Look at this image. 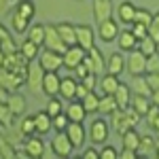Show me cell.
<instances>
[{"label":"cell","instance_id":"obj_52","mask_svg":"<svg viewBox=\"0 0 159 159\" xmlns=\"http://www.w3.org/2000/svg\"><path fill=\"white\" fill-rule=\"evenodd\" d=\"M136 157H138V153L132 151V148H123V151H119V159H136Z\"/></svg>","mask_w":159,"mask_h":159},{"label":"cell","instance_id":"obj_21","mask_svg":"<svg viewBox=\"0 0 159 159\" xmlns=\"http://www.w3.org/2000/svg\"><path fill=\"white\" fill-rule=\"evenodd\" d=\"M76 85H79L76 76H66V79H61V83H60V93H57V96H60L61 100H74Z\"/></svg>","mask_w":159,"mask_h":159},{"label":"cell","instance_id":"obj_50","mask_svg":"<svg viewBox=\"0 0 159 159\" xmlns=\"http://www.w3.org/2000/svg\"><path fill=\"white\" fill-rule=\"evenodd\" d=\"M147 34H148V38H153L155 43H159V28H157L155 24H153V21L148 24V28H147Z\"/></svg>","mask_w":159,"mask_h":159},{"label":"cell","instance_id":"obj_37","mask_svg":"<svg viewBox=\"0 0 159 159\" xmlns=\"http://www.w3.org/2000/svg\"><path fill=\"white\" fill-rule=\"evenodd\" d=\"M19 134L21 136H32L36 134V125H34V115H30V117H24L21 123H19Z\"/></svg>","mask_w":159,"mask_h":159},{"label":"cell","instance_id":"obj_12","mask_svg":"<svg viewBox=\"0 0 159 159\" xmlns=\"http://www.w3.org/2000/svg\"><path fill=\"white\" fill-rule=\"evenodd\" d=\"M74 30H76V45L79 47H83L85 51H89L93 45H96V32H93V28L91 25H74Z\"/></svg>","mask_w":159,"mask_h":159},{"label":"cell","instance_id":"obj_27","mask_svg":"<svg viewBox=\"0 0 159 159\" xmlns=\"http://www.w3.org/2000/svg\"><path fill=\"white\" fill-rule=\"evenodd\" d=\"M134 13H136V7L132 2H127V0L117 7V17H119L121 24H132L134 21Z\"/></svg>","mask_w":159,"mask_h":159},{"label":"cell","instance_id":"obj_35","mask_svg":"<svg viewBox=\"0 0 159 159\" xmlns=\"http://www.w3.org/2000/svg\"><path fill=\"white\" fill-rule=\"evenodd\" d=\"M132 93H140V96H151V87L147 83V76L144 74H138L134 76V85H132Z\"/></svg>","mask_w":159,"mask_h":159},{"label":"cell","instance_id":"obj_10","mask_svg":"<svg viewBox=\"0 0 159 159\" xmlns=\"http://www.w3.org/2000/svg\"><path fill=\"white\" fill-rule=\"evenodd\" d=\"M85 53L87 51L83 47H79V45H72V47H66V51L61 53V57H64V68H68V70H74L81 61L85 60Z\"/></svg>","mask_w":159,"mask_h":159},{"label":"cell","instance_id":"obj_23","mask_svg":"<svg viewBox=\"0 0 159 159\" xmlns=\"http://www.w3.org/2000/svg\"><path fill=\"white\" fill-rule=\"evenodd\" d=\"M34 125H36V134L45 136L51 132V115L47 110H38L34 112Z\"/></svg>","mask_w":159,"mask_h":159},{"label":"cell","instance_id":"obj_3","mask_svg":"<svg viewBox=\"0 0 159 159\" xmlns=\"http://www.w3.org/2000/svg\"><path fill=\"white\" fill-rule=\"evenodd\" d=\"M83 64L89 68V72L98 74V76H102V74L106 72V60H104L102 49H100L98 45H93V47H91V49L85 53V60H83Z\"/></svg>","mask_w":159,"mask_h":159},{"label":"cell","instance_id":"obj_36","mask_svg":"<svg viewBox=\"0 0 159 159\" xmlns=\"http://www.w3.org/2000/svg\"><path fill=\"white\" fill-rule=\"evenodd\" d=\"M17 13L24 15L25 19H32L34 13H36V4H34L32 0H19V2H17Z\"/></svg>","mask_w":159,"mask_h":159},{"label":"cell","instance_id":"obj_15","mask_svg":"<svg viewBox=\"0 0 159 159\" xmlns=\"http://www.w3.org/2000/svg\"><path fill=\"white\" fill-rule=\"evenodd\" d=\"M60 83H61V76L57 72H45L43 76V85H40V91L45 93V96H57L60 93Z\"/></svg>","mask_w":159,"mask_h":159},{"label":"cell","instance_id":"obj_5","mask_svg":"<svg viewBox=\"0 0 159 159\" xmlns=\"http://www.w3.org/2000/svg\"><path fill=\"white\" fill-rule=\"evenodd\" d=\"M125 70L132 74V76L147 74V55H144L140 49L129 51V55L125 57Z\"/></svg>","mask_w":159,"mask_h":159},{"label":"cell","instance_id":"obj_24","mask_svg":"<svg viewBox=\"0 0 159 159\" xmlns=\"http://www.w3.org/2000/svg\"><path fill=\"white\" fill-rule=\"evenodd\" d=\"M123 70H125V57H123L119 51H115L108 60H106V72H108V74H115V76H119Z\"/></svg>","mask_w":159,"mask_h":159},{"label":"cell","instance_id":"obj_16","mask_svg":"<svg viewBox=\"0 0 159 159\" xmlns=\"http://www.w3.org/2000/svg\"><path fill=\"white\" fill-rule=\"evenodd\" d=\"M66 112V117H68V121H79L83 123L87 117V110L83 106V102L81 100H68V108H64Z\"/></svg>","mask_w":159,"mask_h":159},{"label":"cell","instance_id":"obj_49","mask_svg":"<svg viewBox=\"0 0 159 159\" xmlns=\"http://www.w3.org/2000/svg\"><path fill=\"white\" fill-rule=\"evenodd\" d=\"M81 157L83 159H100V151L93 148V147H89V148H85V151L81 153Z\"/></svg>","mask_w":159,"mask_h":159},{"label":"cell","instance_id":"obj_28","mask_svg":"<svg viewBox=\"0 0 159 159\" xmlns=\"http://www.w3.org/2000/svg\"><path fill=\"white\" fill-rule=\"evenodd\" d=\"M121 144H123V148H132V151H136V153H138L140 134L136 132L134 127H129L127 132H123V134H121Z\"/></svg>","mask_w":159,"mask_h":159},{"label":"cell","instance_id":"obj_25","mask_svg":"<svg viewBox=\"0 0 159 159\" xmlns=\"http://www.w3.org/2000/svg\"><path fill=\"white\" fill-rule=\"evenodd\" d=\"M7 106H9V110L13 112V117H24V112H25V98H24V96H19L17 91H13L11 96H9V100H7Z\"/></svg>","mask_w":159,"mask_h":159},{"label":"cell","instance_id":"obj_7","mask_svg":"<svg viewBox=\"0 0 159 159\" xmlns=\"http://www.w3.org/2000/svg\"><path fill=\"white\" fill-rule=\"evenodd\" d=\"M51 151L57 157H70L72 155L74 147H72V142H70V138L66 136V132H55L53 140H51Z\"/></svg>","mask_w":159,"mask_h":159},{"label":"cell","instance_id":"obj_18","mask_svg":"<svg viewBox=\"0 0 159 159\" xmlns=\"http://www.w3.org/2000/svg\"><path fill=\"white\" fill-rule=\"evenodd\" d=\"M55 30H57V34H60L61 43H64L66 47H72V45H76V30H74L72 24H68V21L55 24Z\"/></svg>","mask_w":159,"mask_h":159},{"label":"cell","instance_id":"obj_43","mask_svg":"<svg viewBox=\"0 0 159 159\" xmlns=\"http://www.w3.org/2000/svg\"><path fill=\"white\" fill-rule=\"evenodd\" d=\"M47 112H49L51 117H55V115H60L61 110H64V104H61V100L57 98V96H53V98H49V102H47Z\"/></svg>","mask_w":159,"mask_h":159},{"label":"cell","instance_id":"obj_48","mask_svg":"<svg viewBox=\"0 0 159 159\" xmlns=\"http://www.w3.org/2000/svg\"><path fill=\"white\" fill-rule=\"evenodd\" d=\"M144 76H147V83L151 87V91L153 89H159V72H147Z\"/></svg>","mask_w":159,"mask_h":159},{"label":"cell","instance_id":"obj_42","mask_svg":"<svg viewBox=\"0 0 159 159\" xmlns=\"http://www.w3.org/2000/svg\"><path fill=\"white\" fill-rule=\"evenodd\" d=\"M147 117L148 125L153 127V132H157L159 134V112H157V104H151V108H148V112L144 115Z\"/></svg>","mask_w":159,"mask_h":159},{"label":"cell","instance_id":"obj_39","mask_svg":"<svg viewBox=\"0 0 159 159\" xmlns=\"http://www.w3.org/2000/svg\"><path fill=\"white\" fill-rule=\"evenodd\" d=\"M155 47H157V43L153 40V38H148L144 36L142 40H138V49L142 51L147 57H151V55H155Z\"/></svg>","mask_w":159,"mask_h":159},{"label":"cell","instance_id":"obj_53","mask_svg":"<svg viewBox=\"0 0 159 159\" xmlns=\"http://www.w3.org/2000/svg\"><path fill=\"white\" fill-rule=\"evenodd\" d=\"M87 91H89V89H87L83 83H79V85H76V93H74V100H83V98L87 96Z\"/></svg>","mask_w":159,"mask_h":159},{"label":"cell","instance_id":"obj_2","mask_svg":"<svg viewBox=\"0 0 159 159\" xmlns=\"http://www.w3.org/2000/svg\"><path fill=\"white\" fill-rule=\"evenodd\" d=\"M108 136H110V123L108 121H104L102 117H98V119L91 121L89 129H87V138H89L96 147L104 144V142L108 140Z\"/></svg>","mask_w":159,"mask_h":159},{"label":"cell","instance_id":"obj_1","mask_svg":"<svg viewBox=\"0 0 159 159\" xmlns=\"http://www.w3.org/2000/svg\"><path fill=\"white\" fill-rule=\"evenodd\" d=\"M140 115L136 112L134 108H117L112 115H110V127L117 132V134H123V132H127L129 127H136L138 123H140Z\"/></svg>","mask_w":159,"mask_h":159},{"label":"cell","instance_id":"obj_44","mask_svg":"<svg viewBox=\"0 0 159 159\" xmlns=\"http://www.w3.org/2000/svg\"><path fill=\"white\" fill-rule=\"evenodd\" d=\"M100 159H119V151L112 147V144H106L104 142V147L100 151Z\"/></svg>","mask_w":159,"mask_h":159},{"label":"cell","instance_id":"obj_4","mask_svg":"<svg viewBox=\"0 0 159 159\" xmlns=\"http://www.w3.org/2000/svg\"><path fill=\"white\" fill-rule=\"evenodd\" d=\"M38 64L43 66L45 72H60V68H64V57H61V53L43 49L38 53Z\"/></svg>","mask_w":159,"mask_h":159},{"label":"cell","instance_id":"obj_19","mask_svg":"<svg viewBox=\"0 0 159 159\" xmlns=\"http://www.w3.org/2000/svg\"><path fill=\"white\" fill-rule=\"evenodd\" d=\"M117 43H119V49L125 51V53L138 49V38L132 34V30H121L119 36H117Z\"/></svg>","mask_w":159,"mask_h":159},{"label":"cell","instance_id":"obj_54","mask_svg":"<svg viewBox=\"0 0 159 159\" xmlns=\"http://www.w3.org/2000/svg\"><path fill=\"white\" fill-rule=\"evenodd\" d=\"M9 96H11V91H9V89H4V87L0 85V102H4V104H7Z\"/></svg>","mask_w":159,"mask_h":159},{"label":"cell","instance_id":"obj_34","mask_svg":"<svg viewBox=\"0 0 159 159\" xmlns=\"http://www.w3.org/2000/svg\"><path fill=\"white\" fill-rule=\"evenodd\" d=\"M28 25H30V19H25L24 15H19L17 11L11 15V30L15 34H24L25 30H28Z\"/></svg>","mask_w":159,"mask_h":159},{"label":"cell","instance_id":"obj_20","mask_svg":"<svg viewBox=\"0 0 159 159\" xmlns=\"http://www.w3.org/2000/svg\"><path fill=\"white\" fill-rule=\"evenodd\" d=\"M98 85H100V89H102V93H106V96H115V91H117V87H119V76L104 72L98 79Z\"/></svg>","mask_w":159,"mask_h":159},{"label":"cell","instance_id":"obj_38","mask_svg":"<svg viewBox=\"0 0 159 159\" xmlns=\"http://www.w3.org/2000/svg\"><path fill=\"white\" fill-rule=\"evenodd\" d=\"M68 117H66V112L61 110L60 115H55V117H51V129H55V132H66V127H68Z\"/></svg>","mask_w":159,"mask_h":159},{"label":"cell","instance_id":"obj_58","mask_svg":"<svg viewBox=\"0 0 159 159\" xmlns=\"http://www.w3.org/2000/svg\"><path fill=\"white\" fill-rule=\"evenodd\" d=\"M155 157L159 159V140H155Z\"/></svg>","mask_w":159,"mask_h":159},{"label":"cell","instance_id":"obj_55","mask_svg":"<svg viewBox=\"0 0 159 159\" xmlns=\"http://www.w3.org/2000/svg\"><path fill=\"white\" fill-rule=\"evenodd\" d=\"M148 98H151V104H157V106H159V89H153Z\"/></svg>","mask_w":159,"mask_h":159},{"label":"cell","instance_id":"obj_59","mask_svg":"<svg viewBox=\"0 0 159 159\" xmlns=\"http://www.w3.org/2000/svg\"><path fill=\"white\" fill-rule=\"evenodd\" d=\"M155 55H159V43H157V47H155Z\"/></svg>","mask_w":159,"mask_h":159},{"label":"cell","instance_id":"obj_31","mask_svg":"<svg viewBox=\"0 0 159 159\" xmlns=\"http://www.w3.org/2000/svg\"><path fill=\"white\" fill-rule=\"evenodd\" d=\"M117 110V102H115V96H106L102 93L98 102V112L100 115H112Z\"/></svg>","mask_w":159,"mask_h":159},{"label":"cell","instance_id":"obj_32","mask_svg":"<svg viewBox=\"0 0 159 159\" xmlns=\"http://www.w3.org/2000/svg\"><path fill=\"white\" fill-rule=\"evenodd\" d=\"M25 34H28V40H32V43H36V45L43 47V40H45V24L28 25Z\"/></svg>","mask_w":159,"mask_h":159},{"label":"cell","instance_id":"obj_41","mask_svg":"<svg viewBox=\"0 0 159 159\" xmlns=\"http://www.w3.org/2000/svg\"><path fill=\"white\" fill-rule=\"evenodd\" d=\"M13 119H15V117H13V112L9 110V106H7L4 102H0V125H2V127H11Z\"/></svg>","mask_w":159,"mask_h":159},{"label":"cell","instance_id":"obj_30","mask_svg":"<svg viewBox=\"0 0 159 159\" xmlns=\"http://www.w3.org/2000/svg\"><path fill=\"white\" fill-rule=\"evenodd\" d=\"M138 155H144V157H155V140L153 136H140V144H138Z\"/></svg>","mask_w":159,"mask_h":159},{"label":"cell","instance_id":"obj_22","mask_svg":"<svg viewBox=\"0 0 159 159\" xmlns=\"http://www.w3.org/2000/svg\"><path fill=\"white\" fill-rule=\"evenodd\" d=\"M115 102H117V108H127L129 106V102H132V87L127 83L119 81V87L115 91Z\"/></svg>","mask_w":159,"mask_h":159},{"label":"cell","instance_id":"obj_9","mask_svg":"<svg viewBox=\"0 0 159 159\" xmlns=\"http://www.w3.org/2000/svg\"><path fill=\"white\" fill-rule=\"evenodd\" d=\"M43 47L55 51V53H64V51H66V45L61 43V38H60V34H57V30H55L53 24L45 25V40H43Z\"/></svg>","mask_w":159,"mask_h":159},{"label":"cell","instance_id":"obj_13","mask_svg":"<svg viewBox=\"0 0 159 159\" xmlns=\"http://www.w3.org/2000/svg\"><path fill=\"white\" fill-rule=\"evenodd\" d=\"M66 136L70 138L74 148H81L85 144V138H87V132H85V125L79 121H70L68 127H66Z\"/></svg>","mask_w":159,"mask_h":159},{"label":"cell","instance_id":"obj_29","mask_svg":"<svg viewBox=\"0 0 159 159\" xmlns=\"http://www.w3.org/2000/svg\"><path fill=\"white\" fill-rule=\"evenodd\" d=\"M19 53H21V55H24L28 61L38 60V53H40V45H36V43H32V40H28V38H25L24 43L19 45Z\"/></svg>","mask_w":159,"mask_h":159},{"label":"cell","instance_id":"obj_26","mask_svg":"<svg viewBox=\"0 0 159 159\" xmlns=\"http://www.w3.org/2000/svg\"><path fill=\"white\" fill-rule=\"evenodd\" d=\"M129 108H134L140 117H144L151 108V98L147 96H140V93H132V102H129Z\"/></svg>","mask_w":159,"mask_h":159},{"label":"cell","instance_id":"obj_14","mask_svg":"<svg viewBox=\"0 0 159 159\" xmlns=\"http://www.w3.org/2000/svg\"><path fill=\"white\" fill-rule=\"evenodd\" d=\"M25 83V79L24 76H19V74H15V72H11V70H7L4 66L0 68V85L4 87V89H9V91H17L19 87Z\"/></svg>","mask_w":159,"mask_h":159},{"label":"cell","instance_id":"obj_45","mask_svg":"<svg viewBox=\"0 0 159 159\" xmlns=\"http://www.w3.org/2000/svg\"><path fill=\"white\" fill-rule=\"evenodd\" d=\"M98 74H93V72H89V74H85V76H83V79H81V81H79V83H83V85L87 87V89H89V91H91V89H96V87H98Z\"/></svg>","mask_w":159,"mask_h":159},{"label":"cell","instance_id":"obj_51","mask_svg":"<svg viewBox=\"0 0 159 159\" xmlns=\"http://www.w3.org/2000/svg\"><path fill=\"white\" fill-rule=\"evenodd\" d=\"M72 72H74V76H76V79H79V81H81V79H83V76H85V74H89V68H87L85 64H83V61H81V64H79V66H76V68H74Z\"/></svg>","mask_w":159,"mask_h":159},{"label":"cell","instance_id":"obj_17","mask_svg":"<svg viewBox=\"0 0 159 159\" xmlns=\"http://www.w3.org/2000/svg\"><path fill=\"white\" fill-rule=\"evenodd\" d=\"M112 13H115V9H112L110 0H93V19H96V24L112 17Z\"/></svg>","mask_w":159,"mask_h":159},{"label":"cell","instance_id":"obj_57","mask_svg":"<svg viewBox=\"0 0 159 159\" xmlns=\"http://www.w3.org/2000/svg\"><path fill=\"white\" fill-rule=\"evenodd\" d=\"M153 24L159 28V11H157V13H153Z\"/></svg>","mask_w":159,"mask_h":159},{"label":"cell","instance_id":"obj_6","mask_svg":"<svg viewBox=\"0 0 159 159\" xmlns=\"http://www.w3.org/2000/svg\"><path fill=\"white\" fill-rule=\"evenodd\" d=\"M43 76H45V70H43V66L38 64V60L28 61V66H25V85L30 87L32 91H40Z\"/></svg>","mask_w":159,"mask_h":159},{"label":"cell","instance_id":"obj_47","mask_svg":"<svg viewBox=\"0 0 159 159\" xmlns=\"http://www.w3.org/2000/svg\"><path fill=\"white\" fill-rule=\"evenodd\" d=\"M147 72H159V55L147 57Z\"/></svg>","mask_w":159,"mask_h":159},{"label":"cell","instance_id":"obj_40","mask_svg":"<svg viewBox=\"0 0 159 159\" xmlns=\"http://www.w3.org/2000/svg\"><path fill=\"white\" fill-rule=\"evenodd\" d=\"M151 21H153V13L148 11V9H136V13H134V21H132V24L148 25Z\"/></svg>","mask_w":159,"mask_h":159},{"label":"cell","instance_id":"obj_56","mask_svg":"<svg viewBox=\"0 0 159 159\" xmlns=\"http://www.w3.org/2000/svg\"><path fill=\"white\" fill-rule=\"evenodd\" d=\"M4 57H7V53H4V51L0 49V68H2V66H4Z\"/></svg>","mask_w":159,"mask_h":159},{"label":"cell","instance_id":"obj_46","mask_svg":"<svg viewBox=\"0 0 159 159\" xmlns=\"http://www.w3.org/2000/svg\"><path fill=\"white\" fill-rule=\"evenodd\" d=\"M147 28H148V25H142V24H132V28H129V30H132V34H134V36L138 38V40H142L144 36H148V34H147Z\"/></svg>","mask_w":159,"mask_h":159},{"label":"cell","instance_id":"obj_33","mask_svg":"<svg viewBox=\"0 0 159 159\" xmlns=\"http://www.w3.org/2000/svg\"><path fill=\"white\" fill-rule=\"evenodd\" d=\"M83 106H85L87 115H96L98 112V102H100V96L96 93V89H91V91H87V96L83 100Z\"/></svg>","mask_w":159,"mask_h":159},{"label":"cell","instance_id":"obj_8","mask_svg":"<svg viewBox=\"0 0 159 159\" xmlns=\"http://www.w3.org/2000/svg\"><path fill=\"white\" fill-rule=\"evenodd\" d=\"M119 24L112 19V17H108V19H104V21H100L98 24V36L102 43H115L117 40V36H119Z\"/></svg>","mask_w":159,"mask_h":159},{"label":"cell","instance_id":"obj_11","mask_svg":"<svg viewBox=\"0 0 159 159\" xmlns=\"http://www.w3.org/2000/svg\"><path fill=\"white\" fill-rule=\"evenodd\" d=\"M21 157H34V159H40L45 157V142L38 138V136H28L24 142V153Z\"/></svg>","mask_w":159,"mask_h":159}]
</instances>
